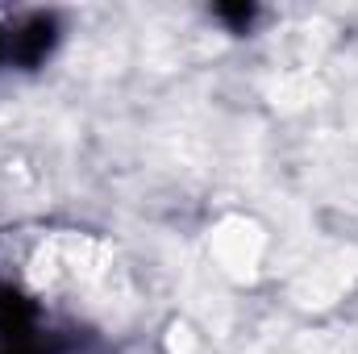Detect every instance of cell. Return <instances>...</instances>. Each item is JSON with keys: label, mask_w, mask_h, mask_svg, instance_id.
Returning <instances> with one entry per match:
<instances>
[{"label": "cell", "mask_w": 358, "mask_h": 354, "mask_svg": "<svg viewBox=\"0 0 358 354\" xmlns=\"http://www.w3.org/2000/svg\"><path fill=\"white\" fill-rule=\"evenodd\" d=\"M0 354H63L46 309L17 283H0Z\"/></svg>", "instance_id": "obj_1"}, {"label": "cell", "mask_w": 358, "mask_h": 354, "mask_svg": "<svg viewBox=\"0 0 358 354\" xmlns=\"http://www.w3.org/2000/svg\"><path fill=\"white\" fill-rule=\"evenodd\" d=\"M63 42V17L55 8H29L4 25V59L17 71H38Z\"/></svg>", "instance_id": "obj_2"}, {"label": "cell", "mask_w": 358, "mask_h": 354, "mask_svg": "<svg viewBox=\"0 0 358 354\" xmlns=\"http://www.w3.org/2000/svg\"><path fill=\"white\" fill-rule=\"evenodd\" d=\"M213 17H217L229 34H250L255 21H259V8H255V4H217Z\"/></svg>", "instance_id": "obj_3"}, {"label": "cell", "mask_w": 358, "mask_h": 354, "mask_svg": "<svg viewBox=\"0 0 358 354\" xmlns=\"http://www.w3.org/2000/svg\"><path fill=\"white\" fill-rule=\"evenodd\" d=\"M0 67H8V59H4V25H0Z\"/></svg>", "instance_id": "obj_4"}]
</instances>
